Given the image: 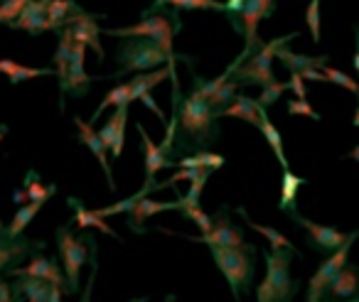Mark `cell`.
<instances>
[{
    "label": "cell",
    "instance_id": "2",
    "mask_svg": "<svg viewBox=\"0 0 359 302\" xmlns=\"http://www.w3.org/2000/svg\"><path fill=\"white\" fill-rule=\"evenodd\" d=\"M182 27V20L177 18V11L170 8V11H163V8H145L143 11V20L138 25H128V27H116V30H101V35H111V37H123V40H130V37H148V40H155L163 52L170 57V60H182L192 67V60L185 55H177L172 50V40L175 35Z\"/></svg>",
    "mask_w": 359,
    "mask_h": 302
},
{
    "label": "cell",
    "instance_id": "28",
    "mask_svg": "<svg viewBox=\"0 0 359 302\" xmlns=\"http://www.w3.org/2000/svg\"><path fill=\"white\" fill-rule=\"evenodd\" d=\"M52 282L40 280V277H15L13 290H15L18 302L25 297L27 302H47L52 295Z\"/></svg>",
    "mask_w": 359,
    "mask_h": 302
},
{
    "label": "cell",
    "instance_id": "47",
    "mask_svg": "<svg viewBox=\"0 0 359 302\" xmlns=\"http://www.w3.org/2000/svg\"><path fill=\"white\" fill-rule=\"evenodd\" d=\"M241 8H244V0H226V20L234 25L236 20H239V15H241Z\"/></svg>",
    "mask_w": 359,
    "mask_h": 302
},
{
    "label": "cell",
    "instance_id": "54",
    "mask_svg": "<svg viewBox=\"0 0 359 302\" xmlns=\"http://www.w3.org/2000/svg\"><path fill=\"white\" fill-rule=\"evenodd\" d=\"M352 125H354V128H359V106H357V111H354V118H352Z\"/></svg>",
    "mask_w": 359,
    "mask_h": 302
},
{
    "label": "cell",
    "instance_id": "18",
    "mask_svg": "<svg viewBox=\"0 0 359 302\" xmlns=\"http://www.w3.org/2000/svg\"><path fill=\"white\" fill-rule=\"evenodd\" d=\"M135 130L140 133V140H143V158H145V182L148 184H158L155 182V174L160 170H170L175 167V160L170 158V153L163 148L160 143H153L150 135L145 133L143 123H135Z\"/></svg>",
    "mask_w": 359,
    "mask_h": 302
},
{
    "label": "cell",
    "instance_id": "14",
    "mask_svg": "<svg viewBox=\"0 0 359 302\" xmlns=\"http://www.w3.org/2000/svg\"><path fill=\"white\" fill-rule=\"evenodd\" d=\"M6 275H11V277H40V280H47V282H52V285L62 287V290H65V295H69V285H67L65 268L57 266V261H50V258L42 256V248L32 253L27 266L13 268V270H8Z\"/></svg>",
    "mask_w": 359,
    "mask_h": 302
},
{
    "label": "cell",
    "instance_id": "55",
    "mask_svg": "<svg viewBox=\"0 0 359 302\" xmlns=\"http://www.w3.org/2000/svg\"><path fill=\"white\" fill-rule=\"evenodd\" d=\"M3 233H6V224L0 221V238H3Z\"/></svg>",
    "mask_w": 359,
    "mask_h": 302
},
{
    "label": "cell",
    "instance_id": "38",
    "mask_svg": "<svg viewBox=\"0 0 359 302\" xmlns=\"http://www.w3.org/2000/svg\"><path fill=\"white\" fill-rule=\"evenodd\" d=\"M259 130H261V133H264L266 143H269V148L273 150V155H276V160H278V163H280V167H283V170H290L288 158H285V150H283V138H280L278 128H276V125L271 123L269 116H266V118L261 121Z\"/></svg>",
    "mask_w": 359,
    "mask_h": 302
},
{
    "label": "cell",
    "instance_id": "30",
    "mask_svg": "<svg viewBox=\"0 0 359 302\" xmlns=\"http://www.w3.org/2000/svg\"><path fill=\"white\" fill-rule=\"evenodd\" d=\"M81 6L76 3V0H50L47 3V20L52 22V30L55 32H62L67 27V22H69L72 15H79Z\"/></svg>",
    "mask_w": 359,
    "mask_h": 302
},
{
    "label": "cell",
    "instance_id": "52",
    "mask_svg": "<svg viewBox=\"0 0 359 302\" xmlns=\"http://www.w3.org/2000/svg\"><path fill=\"white\" fill-rule=\"evenodd\" d=\"M347 158H349V160H354V163H359V145H354L352 153H347Z\"/></svg>",
    "mask_w": 359,
    "mask_h": 302
},
{
    "label": "cell",
    "instance_id": "26",
    "mask_svg": "<svg viewBox=\"0 0 359 302\" xmlns=\"http://www.w3.org/2000/svg\"><path fill=\"white\" fill-rule=\"evenodd\" d=\"M0 74H6L8 81H11L13 86H18L30 79H40V76H57V69H52V67L35 69V67L18 64V62H13V60H0Z\"/></svg>",
    "mask_w": 359,
    "mask_h": 302
},
{
    "label": "cell",
    "instance_id": "53",
    "mask_svg": "<svg viewBox=\"0 0 359 302\" xmlns=\"http://www.w3.org/2000/svg\"><path fill=\"white\" fill-rule=\"evenodd\" d=\"M8 135V125L6 123H0V143H3V138Z\"/></svg>",
    "mask_w": 359,
    "mask_h": 302
},
{
    "label": "cell",
    "instance_id": "40",
    "mask_svg": "<svg viewBox=\"0 0 359 302\" xmlns=\"http://www.w3.org/2000/svg\"><path fill=\"white\" fill-rule=\"evenodd\" d=\"M323 74L327 76V81L330 84H334V86H342V89H347L349 94H354L357 96V104H359V81H354L349 74H344V71H339V69H334V67H323Z\"/></svg>",
    "mask_w": 359,
    "mask_h": 302
},
{
    "label": "cell",
    "instance_id": "16",
    "mask_svg": "<svg viewBox=\"0 0 359 302\" xmlns=\"http://www.w3.org/2000/svg\"><path fill=\"white\" fill-rule=\"evenodd\" d=\"M320 302H359V266L357 263H347V266L332 277V282H330L327 290L323 292V300Z\"/></svg>",
    "mask_w": 359,
    "mask_h": 302
},
{
    "label": "cell",
    "instance_id": "27",
    "mask_svg": "<svg viewBox=\"0 0 359 302\" xmlns=\"http://www.w3.org/2000/svg\"><path fill=\"white\" fill-rule=\"evenodd\" d=\"M305 184H308L305 177H298V174L290 172V170H283V177H280V199H278L280 212H285L288 217L298 212V192Z\"/></svg>",
    "mask_w": 359,
    "mask_h": 302
},
{
    "label": "cell",
    "instance_id": "32",
    "mask_svg": "<svg viewBox=\"0 0 359 302\" xmlns=\"http://www.w3.org/2000/svg\"><path fill=\"white\" fill-rule=\"evenodd\" d=\"M165 79H170V64L160 67V69H155V71H148V74H135L133 79L128 81L133 101H138L143 94H150V89L158 86L160 81H165Z\"/></svg>",
    "mask_w": 359,
    "mask_h": 302
},
{
    "label": "cell",
    "instance_id": "19",
    "mask_svg": "<svg viewBox=\"0 0 359 302\" xmlns=\"http://www.w3.org/2000/svg\"><path fill=\"white\" fill-rule=\"evenodd\" d=\"M126 123H128V106H118V109L111 114V118L101 125L99 138L101 143L109 148L111 158L118 160L123 153V143H126Z\"/></svg>",
    "mask_w": 359,
    "mask_h": 302
},
{
    "label": "cell",
    "instance_id": "36",
    "mask_svg": "<svg viewBox=\"0 0 359 302\" xmlns=\"http://www.w3.org/2000/svg\"><path fill=\"white\" fill-rule=\"evenodd\" d=\"M224 155L219 153H212V150H200V153H192V155H185V158L180 160V167H190V170H219L224 167Z\"/></svg>",
    "mask_w": 359,
    "mask_h": 302
},
{
    "label": "cell",
    "instance_id": "4",
    "mask_svg": "<svg viewBox=\"0 0 359 302\" xmlns=\"http://www.w3.org/2000/svg\"><path fill=\"white\" fill-rule=\"evenodd\" d=\"M293 251L285 248H269L264 251L266 261V277L256 287V300L259 302H293L300 290V282L290 277V263Z\"/></svg>",
    "mask_w": 359,
    "mask_h": 302
},
{
    "label": "cell",
    "instance_id": "44",
    "mask_svg": "<svg viewBox=\"0 0 359 302\" xmlns=\"http://www.w3.org/2000/svg\"><path fill=\"white\" fill-rule=\"evenodd\" d=\"M320 3H323V0H310L308 11H305V22H308L313 42H320Z\"/></svg>",
    "mask_w": 359,
    "mask_h": 302
},
{
    "label": "cell",
    "instance_id": "25",
    "mask_svg": "<svg viewBox=\"0 0 359 302\" xmlns=\"http://www.w3.org/2000/svg\"><path fill=\"white\" fill-rule=\"evenodd\" d=\"M67 204L74 209V219H76V226H79V231H86V228H96V231L106 233V236H111V238H116L118 243H123V238H121L118 233H116L114 228H111L109 224L104 221V219L96 217L94 212H89V209L84 207V202H81V199L69 197V199H67Z\"/></svg>",
    "mask_w": 359,
    "mask_h": 302
},
{
    "label": "cell",
    "instance_id": "20",
    "mask_svg": "<svg viewBox=\"0 0 359 302\" xmlns=\"http://www.w3.org/2000/svg\"><path fill=\"white\" fill-rule=\"evenodd\" d=\"M45 248V241H30V238L22 233L20 238L15 241H6V238H0V275H6L8 270L18 268V263L22 258L32 256L35 251Z\"/></svg>",
    "mask_w": 359,
    "mask_h": 302
},
{
    "label": "cell",
    "instance_id": "48",
    "mask_svg": "<svg viewBox=\"0 0 359 302\" xmlns=\"http://www.w3.org/2000/svg\"><path fill=\"white\" fill-rule=\"evenodd\" d=\"M0 302H18L13 282H8V277L0 275Z\"/></svg>",
    "mask_w": 359,
    "mask_h": 302
},
{
    "label": "cell",
    "instance_id": "6",
    "mask_svg": "<svg viewBox=\"0 0 359 302\" xmlns=\"http://www.w3.org/2000/svg\"><path fill=\"white\" fill-rule=\"evenodd\" d=\"M298 35H300V32H290V35L276 37V40H271V42H264V45H261L251 57H246L244 62L236 60L231 79H234L239 86H261V89H264V86H269L271 81H276L273 67H271V64H273L278 47L293 42Z\"/></svg>",
    "mask_w": 359,
    "mask_h": 302
},
{
    "label": "cell",
    "instance_id": "23",
    "mask_svg": "<svg viewBox=\"0 0 359 302\" xmlns=\"http://www.w3.org/2000/svg\"><path fill=\"white\" fill-rule=\"evenodd\" d=\"M170 209L177 212L180 209L177 199H175V202H155V199L143 197L128 214H126V217H128V228L135 233H145V219L155 217V214H160V212H170Z\"/></svg>",
    "mask_w": 359,
    "mask_h": 302
},
{
    "label": "cell",
    "instance_id": "49",
    "mask_svg": "<svg viewBox=\"0 0 359 302\" xmlns=\"http://www.w3.org/2000/svg\"><path fill=\"white\" fill-rule=\"evenodd\" d=\"M300 76H303L305 81H327V76L323 74V69H305Z\"/></svg>",
    "mask_w": 359,
    "mask_h": 302
},
{
    "label": "cell",
    "instance_id": "29",
    "mask_svg": "<svg viewBox=\"0 0 359 302\" xmlns=\"http://www.w3.org/2000/svg\"><path fill=\"white\" fill-rule=\"evenodd\" d=\"M72 50H74V35H72L69 27H65V30L60 32V42H57V50H55V69H57V79H60V89L67 84Z\"/></svg>",
    "mask_w": 359,
    "mask_h": 302
},
{
    "label": "cell",
    "instance_id": "45",
    "mask_svg": "<svg viewBox=\"0 0 359 302\" xmlns=\"http://www.w3.org/2000/svg\"><path fill=\"white\" fill-rule=\"evenodd\" d=\"M288 114L290 116H305V118H313V121H320V114L308 104V99H290L288 101Z\"/></svg>",
    "mask_w": 359,
    "mask_h": 302
},
{
    "label": "cell",
    "instance_id": "41",
    "mask_svg": "<svg viewBox=\"0 0 359 302\" xmlns=\"http://www.w3.org/2000/svg\"><path fill=\"white\" fill-rule=\"evenodd\" d=\"M180 214H182L185 219H190V221H195L197 226H200L202 233L212 231V224H215V219H212L210 214L200 207V204H195V207H180Z\"/></svg>",
    "mask_w": 359,
    "mask_h": 302
},
{
    "label": "cell",
    "instance_id": "21",
    "mask_svg": "<svg viewBox=\"0 0 359 302\" xmlns=\"http://www.w3.org/2000/svg\"><path fill=\"white\" fill-rule=\"evenodd\" d=\"M47 3H50V0H30L25 6V11L20 13V18H18L11 27L13 30H25L35 37L52 30V22L47 20Z\"/></svg>",
    "mask_w": 359,
    "mask_h": 302
},
{
    "label": "cell",
    "instance_id": "33",
    "mask_svg": "<svg viewBox=\"0 0 359 302\" xmlns=\"http://www.w3.org/2000/svg\"><path fill=\"white\" fill-rule=\"evenodd\" d=\"M236 214H239V217L244 219L246 224H249V228H254V231H259L261 236H264L266 241H269V246H271V248H285V251H293L295 256H298V251H295V246H293V243H290L288 238H285L280 231H276V228H271V226H264V224H256L254 219L249 217V212H246L244 207L236 209Z\"/></svg>",
    "mask_w": 359,
    "mask_h": 302
},
{
    "label": "cell",
    "instance_id": "11",
    "mask_svg": "<svg viewBox=\"0 0 359 302\" xmlns=\"http://www.w3.org/2000/svg\"><path fill=\"white\" fill-rule=\"evenodd\" d=\"M231 74H234V64L226 67L224 74L215 81H207V79H202L200 74H192V86H195V89L200 91L207 101H210V106L215 109L217 116H219L222 111H224L226 106L236 99V91H239V84L231 79Z\"/></svg>",
    "mask_w": 359,
    "mask_h": 302
},
{
    "label": "cell",
    "instance_id": "7",
    "mask_svg": "<svg viewBox=\"0 0 359 302\" xmlns=\"http://www.w3.org/2000/svg\"><path fill=\"white\" fill-rule=\"evenodd\" d=\"M116 60H118V71H116V74H106L104 79L126 76V74H130V71H138V74H143V71H155V69H160V67L175 62L165 55L158 42L148 40V37H130V40H126L123 45L118 47Z\"/></svg>",
    "mask_w": 359,
    "mask_h": 302
},
{
    "label": "cell",
    "instance_id": "57",
    "mask_svg": "<svg viewBox=\"0 0 359 302\" xmlns=\"http://www.w3.org/2000/svg\"><path fill=\"white\" fill-rule=\"evenodd\" d=\"M165 302H175V295H168L165 297Z\"/></svg>",
    "mask_w": 359,
    "mask_h": 302
},
{
    "label": "cell",
    "instance_id": "46",
    "mask_svg": "<svg viewBox=\"0 0 359 302\" xmlns=\"http://www.w3.org/2000/svg\"><path fill=\"white\" fill-rule=\"evenodd\" d=\"M288 89L295 94V99H308V91H305V79L300 74H290Z\"/></svg>",
    "mask_w": 359,
    "mask_h": 302
},
{
    "label": "cell",
    "instance_id": "8",
    "mask_svg": "<svg viewBox=\"0 0 359 302\" xmlns=\"http://www.w3.org/2000/svg\"><path fill=\"white\" fill-rule=\"evenodd\" d=\"M276 3H278V0H244L239 20L234 22V30H239L241 35H244V52L239 55V62H244L246 57H251L264 45V42L259 40V22L273 15Z\"/></svg>",
    "mask_w": 359,
    "mask_h": 302
},
{
    "label": "cell",
    "instance_id": "9",
    "mask_svg": "<svg viewBox=\"0 0 359 302\" xmlns=\"http://www.w3.org/2000/svg\"><path fill=\"white\" fill-rule=\"evenodd\" d=\"M357 238H359V228H354V231H349V236H347V241L342 243V248H337L332 256H327L323 263H320V268L315 270V275L310 277V282H308L305 302H320L323 300V292L327 290V285L332 282V277L349 263V248H352V243L357 241Z\"/></svg>",
    "mask_w": 359,
    "mask_h": 302
},
{
    "label": "cell",
    "instance_id": "1",
    "mask_svg": "<svg viewBox=\"0 0 359 302\" xmlns=\"http://www.w3.org/2000/svg\"><path fill=\"white\" fill-rule=\"evenodd\" d=\"M170 81H172V116L168 118L165 138L160 145L168 153H175V148L190 155L210 150V145L219 140V116L195 86L190 94L182 96L175 62H170Z\"/></svg>",
    "mask_w": 359,
    "mask_h": 302
},
{
    "label": "cell",
    "instance_id": "39",
    "mask_svg": "<svg viewBox=\"0 0 359 302\" xmlns=\"http://www.w3.org/2000/svg\"><path fill=\"white\" fill-rule=\"evenodd\" d=\"M22 189L27 192V199H30V202H47V199L57 192V184H47L45 187V184L40 182V174H37L35 170H27Z\"/></svg>",
    "mask_w": 359,
    "mask_h": 302
},
{
    "label": "cell",
    "instance_id": "10",
    "mask_svg": "<svg viewBox=\"0 0 359 302\" xmlns=\"http://www.w3.org/2000/svg\"><path fill=\"white\" fill-rule=\"evenodd\" d=\"M290 219H293V221L305 231V241H308V246L313 248V251L323 253V256H332L337 248H342V243L347 241V236H349V233L339 231V228H334V226H325V224L310 221V219L300 217L298 212L290 214Z\"/></svg>",
    "mask_w": 359,
    "mask_h": 302
},
{
    "label": "cell",
    "instance_id": "17",
    "mask_svg": "<svg viewBox=\"0 0 359 302\" xmlns=\"http://www.w3.org/2000/svg\"><path fill=\"white\" fill-rule=\"evenodd\" d=\"M74 128H76V140H79L81 145H86V148L94 153V158L99 160L101 170H104V174H106V184H109L111 192H116L114 172H111V163H109V158H106L109 148L101 143L99 130H94V125H91L89 121H81V118H74Z\"/></svg>",
    "mask_w": 359,
    "mask_h": 302
},
{
    "label": "cell",
    "instance_id": "51",
    "mask_svg": "<svg viewBox=\"0 0 359 302\" xmlns=\"http://www.w3.org/2000/svg\"><path fill=\"white\" fill-rule=\"evenodd\" d=\"M13 202H15V204H20V207H25V204L27 202H30V199H27V192H25V189H15V192H13Z\"/></svg>",
    "mask_w": 359,
    "mask_h": 302
},
{
    "label": "cell",
    "instance_id": "22",
    "mask_svg": "<svg viewBox=\"0 0 359 302\" xmlns=\"http://www.w3.org/2000/svg\"><path fill=\"white\" fill-rule=\"evenodd\" d=\"M266 116H269V111H266L256 99L244 96V94H236V99L231 101L224 111H222L219 118H239V121H246V123H251V125L259 128L261 121H264Z\"/></svg>",
    "mask_w": 359,
    "mask_h": 302
},
{
    "label": "cell",
    "instance_id": "42",
    "mask_svg": "<svg viewBox=\"0 0 359 302\" xmlns=\"http://www.w3.org/2000/svg\"><path fill=\"white\" fill-rule=\"evenodd\" d=\"M27 3L30 0H0V22L11 27L20 18V13L25 11Z\"/></svg>",
    "mask_w": 359,
    "mask_h": 302
},
{
    "label": "cell",
    "instance_id": "5",
    "mask_svg": "<svg viewBox=\"0 0 359 302\" xmlns=\"http://www.w3.org/2000/svg\"><path fill=\"white\" fill-rule=\"evenodd\" d=\"M57 253L62 258V268H65V275H67V285H69V295H76L81 292L79 287V275H81V268L91 261L96 251H99V243H96V236L91 233H74L69 231V224L57 228Z\"/></svg>",
    "mask_w": 359,
    "mask_h": 302
},
{
    "label": "cell",
    "instance_id": "31",
    "mask_svg": "<svg viewBox=\"0 0 359 302\" xmlns=\"http://www.w3.org/2000/svg\"><path fill=\"white\" fill-rule=\"evenodd\" d=\"M42 207H45V202H27L25 207L18 209L15 217H13V221L6 226V233H3V238H6V241H15V238H20L22 231L30 226V221L37 217V214H40Z\"/></svg>",
    "mask_w": 359,
    "mask_h": 302
},
{
    "label": "cell",
    "instance_id": "34",
    "mask_svg": "<svg viewBox=\"0 0 359 302\" xmlns=\"http://www.w3.org/2000/svg\"><path fill=\"white\" fill-rule=\"evenodd\" d=\"M130 101H133V96H130V84H128V81H126V84L114 86L111 91H106L104 101H101V104L96 106V111L91 114V121H89V123L94 125L96 121L101 118V114H104L106 109H118V106H128Z\"/></svg>",
    "mask_w": 359,
    "mask_h": 302
},
{
    "label": "cell",
    "instance_id": "24",
    "mask_svg": "<svg viewBox=\"0 0 359 302\" xmlns=\"http://www.w3.org/2000/svg\"><path fill=\"white\" fill-rule=\"evenodd\" d=\"M276 60H278L290 74H303L305 69H323V67H327V55H320V57L295 55V52L288 50V45L278 47Z\"/></svg>",
    "mask_w": 359,
    "mask_h": 302
},
{
    "label": "cell",
    "instance_id": "43",
    "mask_svg": "<svg viewBox=\"0 0 359 302\" xmlns=\"http://www.w3.org/2000/svg\"><path fill=\"white\" fill-rule=\"evenodd\" d=\"M285 91H288V84H283V81H271L269 86H264V89H261V94H259V99H256V101H259L264 109H269V106H273L276 101L285 94Z\"/></svg>",
    "mask_w": 359,
    "mask_h": 302
},
{
    "label": "cell",
    "instance_id": "13",
    "mask_svg": "<svg viewBox=\"0 0 359 302\" xmlns=\"http://www.w3.org/2000/svg\"><path fill=\"white\" fill-rule=\"evenodd\" d=\"M187 241H195V243H205V246H226V248H234V246H244V231H241L236 224H231L229 219V207L222 204V209L217 212L215 224H212V231L210 233H202V236H185Z\"/></svg>",
    "mask_w": 359,
    "mask_h": 302
},
{
    "label": "cell",
    "instance_id": "35",
    "mask_svg": "<svg viewBox=\"0 0 359 302\" xmlns=\"http://www.w3.org/2000/svg\"><path fill=\"white\" fill-rule=\"evenodd\" d=\"M155 8H175V11H217V13H226V3L219 0H155Z\"/></svg>",
    "mask_w": 359,
    "mask_h": 302
},
{
    "label": "cell",
    "instance_id": "56",
    "mask_svg": "<svg viewBox=\"0 0 359 302\" xmlns=\"http://www.w3.org/2000/svg\"><path fill=\"white\" fill-rule=\"evenodd\" d=\"M130 302H148V297H138V300H130Z\"/></svg>",
    "mask_w": 359,
    "mask_h": 302
},
{
    "label": "cell",
    "instance_id": "37",
    "mask_svg": "<svg viewBox=\"0 0 359 302\" xmlns=\"http://www.w3.org/2000/svg\"><path fill=\"white\" fill-rule=\"evenodd\" d=\"M153 189H155V184H148V182H145L140 192L130 194V197L121 199V202H116V204H109V207H104V209H96L94 214H96V217H101V219H106V217H116V214H128L130 209H133L135 204H138L143 197H148V194L153 192Z\"/></svg>",
    "mask_w": 359,
    "mask_h": 302
},
{
    "label": "cell",
    "instance_id": "3",
    "mask_svg": "<svg viewBox=\"0 0 359 302\" xmlns=\"http://www.w3.org/2000/svg\"><path fill=\"white\" fill-rule=\"evenodd\" d=\"M212 258H215L217 268L222 270V275L229 282V290L234 295V300L239 302L244 295H249L256 280V251L259 248L244 243V246H212Z\"/></svg>",
    "mask_w": 359,
    "mask_h": 302
},
{
    "label": "cell",
    "instance_id": "15",
    "mask_svg": "<svg viewBox=\"0 0 359 302\" xmlns=\"http://www.w3.org/2000/svg\"><path fill=\"white\" fill-rule=\"evenodd\" d=\"M106 15H96V13H79V15H72L67 27L72 30L76 42H84L86 47L96 50L99 55V62L106 60V52H104V45H101V27H99V20H104Z\"/></svg>",
    "mask_w": 359,
    "mask_h": 302
},
{
    "label": "cell",
    "instance_id": "50",
    "mask_svg": "<svg viewBox=\"0 0 359 302\" xmlns=\"http://www.w3.org/2000/svg\"><path fill=\"white\" fill-rule=\"evenodd\" d=\"M352 64H354V71L359 74V22L354 25V60H352Z\"/></svg>",
    "mask_w": 359,
    "mask_h": 302
},
{
    "label": "cell",
    "instance_id": "12",
    "mask_svg": "<svg viewBox=\"0 0 359 302\" xmlns=\"http://www.w3.org/2000/svg\"><path fill=\"white\" fill-rule=\"evenodd\" d=\"M84 60H86V45L84 42H76L74 40V50H72V62H69V74H67V84L60 89L62 101H60V109L65 111L67 104V94H72L74 99H84L89 94L91 84L99 81L101 76H89L84 71Z\"/></svg>",
    "mask_w": 359,
    "mask_h": 302
}]
</instances>
